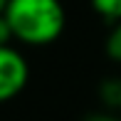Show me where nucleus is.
Segmentation results:
<instances>
[{
	"label": "nucleus",
	"mask_w": 121,
	"mask_h": 121,
	"mask_svg": "<svg viewBox=\"0 0 121 121\" xmlns=\"http://www.w3.org/2000/svg\"><path fill=\"white\" fill-rule=\"evenodd\" d=\"M3 13L13 37L30 47L52 45L67 25V13L59 0H8Z\"/></svg>",
	"instance_id": "f257e3e1"
},
{
	"label": "nucleus",
	"mask_w": 121,
	"mask_h": 121,
	"mask_svg": "<svg viewBox=\"0 0 121 121\" xmlns=\"http://www.w3.org/2000/svg\"><path fill=\"white\" fill-rule=\"evenodd\" d=\"M30 79L27 59L13 45H0V104L10 101L25 89Z\"/></svg>",
	"instance_id": "f03ea898"
},
{
	"label": "nucleus",
	"mask_w": 121,
	"mask_h": 121,
	"mask_svg": "<svg viewBox=\"0 0 121 121\" xmlns=\"http://www.w3.org/2000/svg\"><path fill=\"white\" fill-rule=\"evenodd\" d=\"M99 96L109 109H119L121 106V77H109L101 82L99 86Z\"/></svg>",
	"instance_id": "7ed1b4c3"
},
{
	"label": "nucleus",
	"mask_w": 121,
	"mask_h": 121,
	"mask_svg": "<svg viewBox=\"0 0 121 121\" xmlns=\"http://www.w3.org/2000/svg\"><path fill=\"white\" fill-rule=\"evenodd\" d=\"M89 3L101 17L111 20V22L121 20V0H89Z\"/></svg>",
	"instance_id": "20e7f679"
},
{
	"label": "nucleus",
	"mask_w": 121,
	"mask_h": 121,
	"mask_svg": "<svg viewBox=\"0 0 121 121\" xmlns=\"http://www.w3.org/2000/svg\"><path fill=\"white\" fill-rule=\"evenodd\" d=\"M106 54L114 59V62L121 64V20L111 25V30H109L106 35Z\"/></svg>",
	"instance_id": "39448f33"
},
{
	"label": "nucleus",
	"mask_w": 121,
	"mask_h": 121,
	"mask_svg": "<svg viewBox=\"0 0 121 121\" xmlns=\"http://www.w3.org/2000/svg\"><path fill=\"white\" fill-rule=\"evenodd\" d=\"M15 37H13V30H10V22L5 17V13H0V45H10Z\"/></svg>",
	"instance_id": "423d86ee"
},
{
	"label": "nucleus",
	"mask_w": 121,
	"mask_h": 121,
	"mask_svg": "<svg viewBox=\"0 0 121 121\" xmlns=\"http://www.w3.org/2000/svg\"><path fill=\"white\" fill-rule=\"evenodd\" d=\"M84 121H119V119L111 116V114H91V116H86Z\"/></svg>",
	"instance_id": "0eeeda50"
},
{
	"label": "nucleus",
	"mask_w": 121,
	"mask_h": 121,
	"mask_svg": "<svg viewBox=\"0 0 121 121\" xmlns=\"http://www.w3.org/2000/svg\"><path fill=\"white\" fill-rule=\"evenodd\" d=\"M5 5H8V0H0V13L5 10Z\"/></svg>",
	"instance_id": "6e6552de"
}]
</instances>
